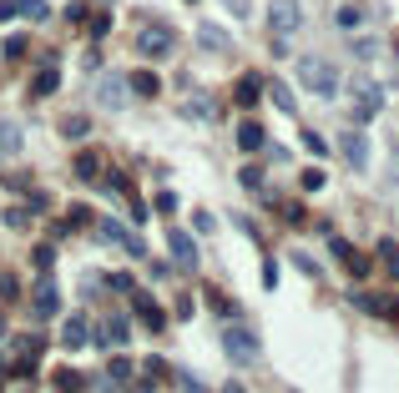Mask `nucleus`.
<instances>
[{
  "label": "nucleus",
  "instance_id": "43",
  "mask_svg": "<svg viewBox=\"0 0 399 393\" xmlns=\"http://www.w3.org/2000/svg\"><path fill=\"white\" fill-rule=\"evenodd\" d=\"M157 212H177V196L172 192H157Z\"/></svg>",
  "mask_w": 399,
  "mask_h": 393
},
{
  "label": "nucleus",
  "instance_id": "36",
  "mask_svg": "<svg viewBox=\"0 0 399 393\" xmlns=\"http://www.w3.org/2000/svg\"><path fill=\"white\" fill-rule=\"evenodd\" d=\"M324 182H329V177H324V171H319V167H313V171H303V187H308V192H319Z\"/></svg>",
  "mask_w": 399,
  "mask_h": 393
},
{
  "label": "nucleus",
  "instance_id": "37",
  "mask_svg": "<svg viewBox=\"0 0 399 393\" xmlns=\"http://www.w3.org/2000/svg\"><path fill=\"white\" fill-rule=\"evenodd\" d=\"M6 222H10V227H26V222H31V212H26V207H10V212H6Z\"/></svg>",
  "mask_w": 399,
  "mask_h": 393
},
{
  "label": "nucleus",
  "instance_id": "29",
  "mask_svg": "<svg viewBox=\"0 0 399 393\" xmlns=\"http://www.w3.org/2000/svg\"><path fill=\"white\" fill-rule=\"evenodd\" d=\"M107 31H112V15H107V10H96V15H91V40H101Z\"/></svg>",
  "mask_w": 399,
  "mask_h": 393
},
{
  "label": "nucleus",
  "instance_id": "40",
  "mask_svg": "<svg viewBox=\"0 0 399 393\" xmlns=\"http://www.w3.org/2000/svg\"><path fill=\"white\" fill-rule=\"evenodd\" d=\"M66 20H71V26H81V20H86V6H81V0H71V6H66Z\"/></svg>",
  "mask_w": 399,
  "mask_h": 393
},
{
  "label": "nucleus",
  "instance_id": "11",
  "mask_svg": "<svg viewBox=\"0 0 399 393\" xmlns=\"http://www.w3.org/2000/svg\"><path fill=\"white\" fill-rule=\"evenodd\" d=\"M339 146H344V157H349L354 167H369V137H364V131H359V126H349Z\"/></svg>",
  "mask_w": 399,
  "mask_h": 393
},
{
  "label": "nucleus",
  "instance_id": "41",
  "mask_svg": "<svg viewBox=\"0 0 399 393\" xmlns=\"http://www.w3.org/2000/svg\"><path fill=\"white\" fill-rule=\"evenodd\" d=\"M263 282H268V288H278V262H273V257L263 262Z\"/></svg>",
  "mask_w": 399,
  "mask_h": 393
},
{
  "label": "nucleus",
  "instance_id": "15",
  "mask_svg": "<svg viewBox=\"0 0 399 393\" xmlns=\"http://www.w3.org/2000/svg\"><path fill=\"white\" fill-rule=\"evenodd\" d=\"M71 167H76V177H81V182H96V177H101V151H81Z\"/></svg>",
  "mask_w": 399,
  "mask_h": 393
},
{
  "label": "nucleus",
  "instance_id": "26",
  "mask_svg": "<svg viewBox=\"0 0 399 393\" xmlns=\"http://www.w3.org/2000/svg\"><path fill=\"white\" fill-rule=\"evenodd\" d=\"M379 257H384V268L399 277V247H394V237H384V242H379Z\"/></svg>",
  "mask_w": 399,
  "mask_h": 393
},
{
  "label": "nucleus",
  "instance_id": "2",
  "mask_svg": "<svg viewBox=\"0 0 399 393\" xmlns=\"http://www.w3.org/2000/svg\"><path fill=\"white\" fill-rule=\"evenodd\" d=\"M299 81L308 86L313 96H324V101L339 91V71H333L329 61H313V56H303V61H299Z\"/></svg>",
  "mask_w": 399,
  "mask_h": 393
},
{
  "label": "nucleus",
  "instance_id": "30",
  "mask_svg": "<svg viewBox=\"0 0 399 393\" xmlns=\"http://www.w3.org/2000/svg\"><path fill=\"white\" fill-rule=\"evenodd\" d=\"M107 373H112L116 383H121V378H132V358H121V353H116V358H112V368H107Z\"/></svg>",
  "mask_w": 399,
  "mask_h": 393
},
{
  "label": "nucleus",
  "instance_id": "34",
  "mask_svg": "<svg viewBox=\"0 0 399 393\" xmlns=\"http://www.w3.org/2000/svg\"><path fill=\"white\" fill-rule=\"evenodd\" d=\"M51 262H56V252L40 242V247H36V268H40V272H51Z\"/></svg>",
  "mask_w": 399,
  "mask_h": 393
},
{
  "label": "nucleus",
  "instance_id": "13",
  "mask_svg": "<svg viewBox=\"0 0 399 393\" xmlns=\"http://www.w3.org/2000/svg\"><path fill=\"white\" fill-rule=\"evenodd\" d=\"M182 116H187V121H213V116H218V106H213V96H202V91H197V96H187V101H182Z\"/></svg>",
  "mask_w": 399,
  "mask_h": 393
},
{
  "label": "nucleus",
  "instance_id": "18",
  "mask_svg": "<svg viewBox=\"0 0 399 393\" xmlns=\"http://www.w3.org/2000/svg\"><path fill=\"white\" fill-rule=\"evenodd\" d=\"M233 96H238V106H258V96H263V81H258V76H243Z\"/></svg>",
  "mask_w": 399,
  "mask_h": 393
},
{
  "label": "nucleus",
  "instance_id": "44",
  "mask_svg": "<svg viewBox=\"0 0 399 393\" xmlns=\"http://www.w3.org/2000/svg\"><path fill=\"white\" fill-rule=\"evenodd\" d=\"M223 393H243V388H238V383H227V388H223Z\"/></svg>",
  "mask_w": 399,
  "mask_h": 393
},
{
  "label": "nucleus",
  "instance_id": "28",
  "mask_svg": "<svg viewBox=\"0 0 399 393\" xmlns=\"http://www.w3.org/2000/svg\"><path fill=\"white\" fill-rule=\"evenodd\" d=\"M142 373H146V383H162V378H167V363H162V358H146Z\"/></svg>",
  "mask_w": 399,
  "mask_h": 393
},
{
  "label": "nucleus",
  "instance_id": "9",
  "mask_svg": "<svg viewBox=\"0 0 399 393\" xmlns=\"http://www.w3.org/2000/svg\"><path fill=\"white\" fill-rule=\"evenodd\" d=\"M127 96H132V91H127V76H107V81L96 86V101L112 106V111H121V106H127Z\"/></svg>",
  "mask_w": 399,
  "mask_h": 393
},
{
  "label": "nucleus",
  "instance_id": "7",
  "mask_svg": "<svg viewBox=\"0 0 399 393\" xmlns=\"http://www.w3.org/2000/svg\"><path fill=\"white\" fill-rule=\"evenodd\" d=\"M31 313H36V318H56V313H61V293H56V282H51L46 272H40V282H36Z\"/></svg>",
  "mask_w": 399,
  "mask_h": 393
},
{
  "label": "nucleus",
  "instance_id": "25",
  "mask_svg": "<svg viewBox=\"0 0 399 393\" xmlns=\"http://www.w3.org/2000/svg\"><path fill=\"white\" fill-rule=\"evenodd\" d=\"M339 26H344V31L364 26V6H339Z\"/></svg>",
  "mask_w": 399,
  "mask_h": 393
},
{
  "label": "nucleus",
  "instance_id": "6",
  "mask_svg": "<svg viewBox=\"0 0 399 393\" xmlns=\"http://www.w3.org/2000/svg\"><path fill=\"white\" fill-rule=\"evenodd\" d=\"M137 51H142V56H172V51H177L172 26H146V31L137 36Z\"/></svg>",
  "mask_w": 399,
  "mask_h": 393
},
{
  "label": "nucleus",
  "instance_id": "16",
  "mask_svg": "<svg viewBox=\"0 0 399 393\" xmlns=\"http://www.w3.org/2000/svg\"><path fill=\"white\" fill-rule=\"evenodd\" d=\"M127 91H132V96H157L162 81H157L152 71H137V76H127Z\"/></svg>",
  "mask_w": 399,
  "mask_h": 393
},
{
  "label": "nucleus",
  "instance_id": "32",
  "mask_svg": "<svg viewBox=\"0 0 399 393\" xmlns=\"http://www.w3.org/2000/svg\"><path fill=\"white\" fill-rule=\"evenodd\" d=\"M344 268H349L354 277H364V272H369V257H359V252H349V257H344Z\"/></svg>",
  "mask_w": 399,
  "mask_h": 393
},
{
  "label": "nucleus",
  "instance_id": "24",
  "mask_svg": "<svg viewBox=\"0 0 399 393\" xmlns=\"http://www.w3.org/2000/svg\"><path fill=\"white\" fill-rule=\"evenodd\" d=\"M15 15H26V20H46L51 6H46V0H15Z\"/></svg>",
  "mask_w": 399,
  "mask_h": 393
},
{
  "label": "nucleus",
  "instance_id": "4",
  "mask_svg": "<svg viewBox=\"0 0 399 393\" xmlns=\"http://www.w3.org/2000/svg\"><path fill=\"white\" fill-rule=\"evenodd\" d=\"M96 232L107 237L112 247H121V252H132V257H146V247H142V237H137L132 227H121L116 217H101V222H96Z\"/></svg>",
  "mask_w": 399,
  "mask_h": 393
},
{
  "label": "nucleus",
  "instance_id": "3",
  "mask_svg": "<svg viewBox=\"0 0 399 393\" xmlns=\"http://www.w3.org/2000/svg\"><path fill=\"white\" fill-rule=\"evenodd\" d=\"M299 26H303V6L299 0H273L268 6V31L273 36H293Z\"/></svg>",
  "mask_w": 399,
  "mask_h": 393
},
{
  "label": "nucleus",
  "instance_id": "20",
  "mask_svg": "<svg viewBox=\"0 0 399 393\" xmlns=\"http://www.w3.org/2000/svg\"><path fill=\"white\" fill-rule=\"evenodd\" d=\"M197 40L207 51H227V31L223 26H197Z\"/></svg>",
  "mask_w": 399,
  "mask_h": 393
},
{
  "label": "nucleus",
  "instance_id": "38",
  "mask_svg": "<svg viewBox=\"0 0 399 393\" xmlns=\"http://www.w3.org/2000/svg\"><path fill=\"white\" fill-rule=\"evenodd\" d=\"M243 187H263V167H243Z\"/></svg>",
  "mask_w": 399,
  "mask_h": 393
},
{
  "label": "nucleus",
  "instance_id": "5",
  "mask_svg": "<svg viewBox=\"0 0 399 393\" xmlns=\"http://www.w3.org/2000/svg\"><path fill=\"white\" fill-rule=\"evenodd\" d=\"M354 91H359V106H354V126H364L379 116V106H384V86L379 81H354Z\"/></svg>",
  "mask_w": 399,
  "mask_h": 393
},
{
  "label": "nucleus",
  "instance_id": "33",
  "mask_svg": "<svg viewBox=\"0 0 399 393\" xmlns=\"http://www.w3.org/2000/svg\"><path fill=\"white\" fill-rule=\"evenodd\" d=\"M6 56H10V61L26 56V36H6Z\"/></svg>",
  "mask_w": 399,
  "mask_h": 393
},
{
  "label": "nucleus",
  "instance_id": "22",
  "mask_svg": "<svg viewBox=\"0 0 399 393\" xmlns=\"http://www.w3.org/2000/svg\"><path fill=\"white\" fill-rule=\"evenodd\" d=\"M86 131H91V121H86V116H61V137H66V141H81Z\"/></svg>",
  "mask_w": 399,
  "mask_h": 393
},
{
  "label": "nucleus",
  "instance_id": "1",
  "mask_svg": "<svg viewBox=\"0 0 399 393\" xmlns=\"http://www.w3.org/2000/svg\"><path fill=\"white\" fill-rule=\"evenodd\" d=\"M223 348H227V358H233L238 368H253L263 358V343H258L253 328H233V323H227L223 328Z\"/></svg>",
  "mask_w": 399,
  "mask_h": 393
},
{
  "label": "nucleus",
  "instance_id": "27",
  "mask_svg": "<svg viewBox=\"0 0 399 393\" xmlns=\"http://www.w3.org/2000/svg\"><path fill=\"white\" fill-rule=\"evenodd\" d=\"M354 51H359V61H374V56H379V40H374V36H359V40H354Z\"/></svg>",
  "mask_w": 399,
  "mask_h": 393
},
{
  "label": "nucleus",
  "instance_id": "35",
  "mask_svg": "<svg viewBox=\"0 0 399 393\" xmlns=\"http://www.w3.org/2000/svg\"><path fill=\"white\" fill-rule=\"evenodd\" d=\"M56 393H81V383H76V373H61V378H56Z\"/></svg>",
  "mask_w": 399,
  "mask_h": 393
},
{
  "label": "nucleus",
  "instance_id": "10",
  "mask_svg": "<svg viewBox=\"0 0 399 393\" xmlns=\"http://www.w3.org/2000/svg\"><path fill=\"white\" fill-rule=\"evenodd\" d=\"M167 247H172V262H182V268H197V247H193V237H187L182 227L167 232Z\"/></svg>",
  "mask_w": 399,
  "mask_h": 393
},
{
  "label": "nucleus",
  "instance_id": "39",
  "mask_svg": "<svg viewBox=\"0 0 399 393\" xmlns=\"http://www.w3.org/2000/svg\"><path fill=\"white\" fill-rule=\"evenodd\" d=\"M15 293H20V282H15V277H10V272H6V277H0V298H6V302H10V298H15Z\"/></svg>",
  "mask_w": 399,
  "mask_h": 393
},
{
  "label": "nucleus",
  "instance_id": "12",
  "mask_svg": "<svg viewBox=\"0 0 399 393\" xmlns=\"http://www.w3.org/2000/svg\"><path fill=\"white\" fill-rule=\"evenodd\" d=\"M91 343V333H86V318H81V313H71L66 318V328H61V348H71V353H76V348H86Z\"/></svg>",
  "mask_w": 399,
  "mask_h": 393
},
{
  "label": "nucleus",
  "instance_id": "42",
  "mask_svg": "<svg viewBox=\"0 0 399 393\" xmlns=\"http://www.w3.org/2000/svg\"><path fill=\"white\" fill-rule=\"evenodd\" d=\"M112 288H116V293H132L137 282H132V272H116V277H112Z\"/></svg>",
  "mask_w": 399,
  "mask_h": 393
},
{
  "label": "nucleus",
  "instance_id": "8",
  "mask_svg": "<svg viewBox=\"0 0 399 393\" xmlns=\"http://www.w3.org/2000/svg\"><path fill=\"white\" fill-rule=\"evenodd\" d=\"M127 338H132L127 313H112L107 323H101V333H96V343H101V348H127Z\"/></svg>",
  "mask_w": 399,
  "mask_h": 393
},
{
  "label": "nucleus",
  "instance_id": "23",
  "mask_svg": "<svg viewBox=\"0 0 399 393\" xmlns=\"http://www.w3.org/2000/svg\"><path fill=\"white\" fill-rule=\"evenodd\" d=\"M0 151H6V157L20 151V126L15 121H0Z\"/></svg>",
  "mask_w": 399,
  "mask_h": 393
},
{
  "label": "nucleus",
  "instance_id": "14",
  "mask_svg": "<svg viewBox=\"0 0 399 393\" xmlns=\"http://www.w3.org/2000/svg\"><path fill=\"white\" fill-rule=\"evenodd\" d=\"M137 318H142L146 328H152V333H157V328H167V313H162V308H157V302L146 298V293H137Z\"/></svg>",
  "mask_w": 399,
  "mask_h": 393
},
{
  "label": "nucleus",
  "instance_id": "17",
  "mask_svg": "<svg viewBox=\"0 0 399 393\" xmlns=\"http://www.w3.org/2000/svg\"><path fill=\"white\" fill-rule=\"evenodd\" d=\"M56 86H61V71H56V66H40L36 81H31V91H36V96H51Z\"/></svg>",
  "mask_w": 399,
  "mask_h": 393
},
{
  "label": "nucleus",
  "instance_id": "31",
  "mask_svg": "<svg viewBox=\"0 0 399 393\" xmlns=\"http://www.w3.org/2000/svg\"><path fill=\"white\" fill-rule=\"evenodd\" d=\"M303 146L313 151V157H324V151H329V141L319 137V131H303Z\"/></svg>",
  "mask_w": 399,
  "mask_h": 393
},
{
  "label": "nucleus",
  "instance_id": "21",
  "mask_svg": "<svg viewBox=\"0 0 399 393\" xmlns=\"http://www.w3.org/2000/svg\"><path fill=\"white\" fill-rule=\"evenodd\" d=\"M268 96H273V106H278V111H288V116L299 111V101H293V91H288L283 81H273V86H268Z\"/></svg>",
  "mask_w": 399,
  "mask_h": 393
},
{
  "label": "nucleus",
  "instance_id": "19",
  "mask_svg": "<svg viewBox=\"0 0 399 393\" xmlns=\"http://www.w3.org/2000/svg\"><path fill=\"white\" fill-rule=\"evenodd\" d=\"M263 141H268V137H263L258 121H243V126H238V146H243V151H258Z\"/></svg>",
  "mask_w": 399,
  "mask_h": 393
}]
</instances>
